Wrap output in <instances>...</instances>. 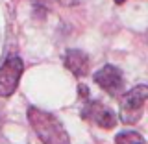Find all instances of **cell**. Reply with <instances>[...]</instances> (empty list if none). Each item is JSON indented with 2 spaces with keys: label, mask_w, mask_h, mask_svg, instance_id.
<instances>
[{
  "label": "cell",
  "mask_w": 148,
  "mask_h": 144,
  "mask_svg": "<svg viewBox=\"0 0 148 144\" xmlns=\"http://www.w3.org/2000/svg\"><path fill=\"white\" fill-rule=\"evenodd\" d=\"M124 2H126V0H115V4H119V6H120V4H124Z\"/></svg>",
  "instance_id": "obj_10"
},
{
  "label": "cell",
  "mask_w": 148,
  "mask_h": 144,
  "mask_svg": "<svg viewBox=\"0 0 148 144\" xmlns=\"http://www.w3.org/2000/svg\"><path fill=\"white\" fill-rule=\"evenodd\" d=\"M95 83L102 91H106L111 96H119L124 91V76L122 70L115 65H104L100 70L95 72Z\"/></svg>",
  "instance_id": "obj_5"
},
{
  "label": "cell",
  "mask_w": 148,
  "mask_h": 144,
  "mask_svg": "<svg viewBox=\"0 0 148 144\" xmlns=\"http://www.w3.org/2000/svg\"><path fill=\"white\" fill-rule=\"evenodd\" d=\"M78 92H80V96L83 100H89V89H87L85 85H80L78 87Z\"/></svg>",
  "instance_id": "obj_8"
},
{
  "label": "cell",
  "mask_w": 148,
  "mask_h": 144,
  "mask_svg": "<svg viewBox=\"0 0 148 144\" xmlns=\"http://www.w3.org/2000/svg\"><path fill=\"white\" fill-rule=\"evenodd\" d=\"M82 118L95 124L102 129H113L117 126V115L108 105H104L98 100H87L82 107Z\"/></svg>",
  "instance_id": "obj_3"
},
{
  "label": "cell",
  "mask_w": 148,
  "mask_h": 144,
  "mask_svg": "<svg viewBox=\"0 0 148 144\" xmlns=\"http://www.w3.org/2000/svg\"><path fill=\"white\" fill-rule=\"evenodd\" d=\"M78 2H80V0H59L61 6H78Z\"/></svg>",
  "instance_id": "obj_9"
},
{
  "label": "cell",
  "mask_w": 148,
  "mask_h": 144,
  "mask_svg": "<svg viewBox=\"0 0 148 144\" xmlns=\"http://www.w3.org/2000/svg\"><path fill=\"white\" fill-rule=\"evenodd\" d=\"M28 120H30L34 131L37 133V137L41 139L43 144H71L67 129L52 113H46V111L37 107H30L28 109Z\"/></svg>",
  "instance_id": "obj_1"
},
{
  "label": "cell",
  "mask_w": 148,
  "mask_h": 144,
  "mask_svg": "<svg viewBox=\"0 0 148 144\" xmlns=\"http://www.w3.org/2000/svg\"><path fill=\"white\" fill-rule=\"evenodd\" d=\"M115 144H145V139L137 131H120L115 137Z\"/></svg>",
  "instance_id": "obj_7"
},
{
  "label": "cell",
  "mask_w": 148,
  "mask_h": 144,
  "mask_svg": "<svg viewBox=\"0 0 148 144\" xmlns=\"http://www.w3.org/2000/svg\"><path fill=\"white\" fill-rule=\"evenodd\" d=\"M145 102H148V85H137L128 91L120 102V120L124 124H137L143 117Z\"/></svg>",
  "instance_id": "obj_2"
},
{
  "label": "cell",
  "mask_w": 148,
  "mask_h": 144,
  "mask_svg": "<svg viewBox=\"0 0 148 144\" xmlns=\"http://www.w3.org/2000/svg\"><path fill=\"white\" fill-rule=\"evenodd\" d=\"M22 72H24V63L21 57H8L0 65V96L8 98L17 91Z\"/></svg>",
  "instance_id": "obj_4"
},
{
  "label": "cell",
  "mask_w": 148,
  "mask_h": 144,
  "mask_svg": "<svg viewBox=\"0 0 148 144\" xmlns=\"http://www.w3.org/2000/svg\"><path fill=\"white\" fill-rule=\"evenodd\" d=\"M65 67L71 70L76 78H83L89 72V55L83 50L72 48L65 54Z\"/></svg>",
  "instance_id": "obj_6"
}]
</instances>
